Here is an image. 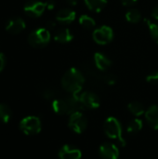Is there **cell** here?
<instances>
[{
  "label": "cell",
  "instance_id": "1",
  "mask_svg": "<svg viewBox=\"0 0 158 159\" xmlns=\"http://www.w3.org/2000/svg\"><path fill=\"white\" fill-rule=\"evenodd\" d=\"M85 78L76 68H70L61 78V86L70 94H78L84 85Z\"/></svg>",
  "mask_w": 158,
  "mask_h": 159
},
{
  "label": "cell",
  "instance_id": "2",
  "mask_svg": "<svg viewBox=\"0 0 158 159\" xmlns=\"http://www.w3.org/2000/svg\"><path fill=\"white\" fill-rule=\"evenodd\" d=\"M104 132L109 138L117 140L123 146L125 145V141L122 135V127L120 122L115 117H108L105 120Z\"/></svg>",
  "mask_w": 158,
  "mask_h": 159
},
{
  "label": "cell",
  "instance_id": "3",
  "mask_svg": "<svg viewBox=\"0 0 158 159\" xmlns=\"http://www.w3.org/2000/svg\"><path fill=\"white\" fill-rule=\"evenodd\" d=\"M50 41V33L48 29L37 28L32 31L28 36V42L33 48H40L48 44Z\"/></svg>",
  "mask_w": 158,
  "mask_h": 159
},
{
  "label": "cell",
  "instance_id": "4",
  "mask_svg": "<svg viewBox=\"0 0 158 159\" xmlns=\"http://www.w3.org/2000/svg\"><path fill=\"white\" fill-rule=\"evenodd\" d=\"M42 124L41 120L37 116H26L20 122V129L28 136L36 135L41 131Z\"/></svg>",
  "mask_w": 158,
  "mask_h": 159
},
{
  "label": "cell",
  "instance_id": "5",
  "mask_svg": "<svg viewBox=\"0 0 158 159\" xmlns=\"http://www.w3.org/2000/svg\"><path fill=\"white\" fill-rule=\"evenodd\" d=\"M68 126L74 133L81 134L86 130L88 127V119L81 112H75L70 115Z\"/></svg>",
  "mask_w": 158,
  "mask_h": 159
},
{
  "label": "cell",
  "instance_id": "6",
  "mask_svg": "<svg viewBox=\"0 0 158 159\" xmlns=\"http://www.w3.org/2000/svg\"><path fill=\"white\" fill-rule=\"evenodd\" d=\"M114 38V33L111 27L103 25L99 27L93 32V39L100 45H106Z\"/></svg>",
  "mask_w": 158,
  "mask_h": 159
},
{
  "label": "cell",
  "instance_id": "7",
  "mask_svg": "<svg viewBox=\"0 0 158 159\" xmlns=\"http://www.w3.org/2000/svg\"><path fill=\"white\" fill-rule=\"evenodd\" d=\"M46 8H47V6L45 2L33 0L25 4L23 10L27 16L31 18H38L44 13Z\"/></svg>",
  "mask_w": 158,
  "mask_h": 159
},
{
  "label": "cell",
  "instance_id": "8",
  "mask_svg": "<svg viewBox=\"0 0 158 159\" xmlns=\"http://www.w3.org/2000/svg\"><path fill=\"white\" fill-rule=\"evenodd\" d=\"M79 97L85 109H96L100 106V98L97 94L93 92L85 91L79 94Z\"/></svg>",
  "mask_w": 158,
  "mask_h": 159
},
{
  "label": "cell",
  "instance_id": "9",
  "mask_svg": "<svg viewBox=\"0 0 158 159\" xmlns=\"http://www.w3.org/2000/svg\"><path fill=\"white\" fill-rule=\"evenodd\" d=\"M100 157L102 159H117L119 157L118 148L110 143H105L99 149Z\"/></svg>",
  "mask_w": 158,
  "mask_h": 159
},
{
  "label": "cell",
  "instance_id": "10",
  "mask_svg": "<svg viewBox=\"0 0 158 159\" xmlns=\"http://www.w3.org/2000/svg\"><path fill=\"white\" fill-rule=\"evenodd\" d=\"M60 159H80L82 157L81 151L75 147L65 144L59 151Z\"/></svg>",
  "mask_w": 158,
  "mask_h": 159
},
{
  "label": "cell",
  "instance_id": "11",
  "mask_svg": "<svg viewBox=\"0 0 158 159\" xmlns=\"http://www.w3.org/2000/svg\"><path fill=\"white\" fill-rule=\"evenodd\" d=\"M25 21L21 18H12L7 20L6 30L11 34H18L25 29Z\"/></svg>",
  "mask_w": 158,
  "mask_h": 159
},
{
  "label": "cell",
  "instance_id": "12",
  "mask_svg": "<svg viewBox=\"0 0 158 159\" xmlns=\"http://www.w3.org/2000/svg\"><path fill=\"white\" fill-rule=\"evenodd\" d=\"M75 12L71 8H61L57 12L56 20L60 23L67 24L71 23L75 19Z\"/></svg>",
  "mask_w": 158,
  "mask_h": 159
},
{
  "label": "cell",
  "instance_id": "13",
  "mask_svg": "<svg viewBox=\"0 0 158 159\" xmlns=\"http://www.w3.org/2000/svg\"><path fill=\"white\" fill-rule=\"evenodd\" d=\"M52 109L58 115H71L67 98L54 100L52 102Z\"/></svg>",
  "mask_w": 158,
  "mask_h": 159
},
{
  "label": "cell",
  "instance_id": "14",
  "mask_svg": "<svg viewBox=\"0 0 158 159\" xmlns=\"http://www.w3.org/2000/svg\"><path fill=\"white\" fill-rule=\"evenodd\" d=\"M145 119L153 129H158V105H152L146 110Z\"/></svg>",
  "mask_w": 158,
  "mask_h": 159
},
{
  "label": "cell",
  "instance_id": "15",
  "mask_svg": "<svg viewBox=\"0 0 158 159\" xmlns=\"http://www.w3.org/2000/svg\"><path fill=\"white\" fill-rule=\"evenodd\" d=\"M94 62L96 67L101 71H106L112 65L111 60L107 56L100 52L94 54Z\"/></svg>",
  "mask_w": 158,
  "mask_h": 159
},
{
  "label": "cell",
  "instance_id": "16",
  "mask_svg": "<svg viewBox=\"0 0 158 159\" xmlns=\"http://www.w3.org/2000/svg\"><path fill=\"white\" fill-rule=\"evenodd\" d=\"M55 41L59 43H69L73 39V34L71 31L67 28L59 29L54 34Z\"/></svg>",
  "mask_w": 158,
  "mask_h": 159
},
{
  "label": "cell",
  "instance_id": "17",
  "mask_svg": "<svg viewBox=\"0 0 158 159\" xmlns=\"http://www.w3.org/2000/svg\"><path fill=\"white\" fill-rule=\"evenodd\" d=\"M12 118V110L6 103H0V121L2 123H8Z\"/></svg>",
  "mask_w": 158,
  "mask_h": 159
},
{
  "label": "cell",
  "instance_id": "18",
  "mask_svg": "<svg viewBox=\"0 0 158 159\" xmlns=\"http://www.w3.org/2000/svg\"><path fill=\"white\" fill-rule=\"evenodd\" d=\"M106 3V0H85L87 7L94 12H101L105 7Z\"/></svg>",
  "mask_w": 158,
  "mask_h": 159
},
{
  "label": "cell",
  "instance_id": "19",
  "mask_svg": "<svg viewBox=\"0 0 158 159\" xmlns=\"http://www.w3.org/2000/svg\"><path fill=\"white\" fill-rule=\"evenodd\" d=\"M128 109L129 110V112L132 115H134L136 116H140L144 114V107L139 102H131L130 103H129Z\"/></svg>",
  "mask_w": 158,
  "mask_h": 159
},
{
  "label": "cell",
  "instance_id": "20",
  "mask_svg": "<svg viewBox=\"0 0 158 159\" xmlns=\"http://www.w3.org/2000/svg\"><path fill=\"white\" fill-rule=\"evenodd\" d=\"M126 19L128 21L131 22V23H137L141 20L142 19V14L141 12L136 9V8H131L129 9L127 14H126Z\"/></svg>",
  "mask_w": 158,
  "mask_h": 159
},
{
  "label": "cell",
  "instance_id": "21",
  "mask_svg": "<svg viewBox=\"0 0 158 159\" xmlns=\"http://www.w3.org/2000/svg\"><path fill=\"white\" fill-rule=\"evenodd\" d=\"M79 23L81 26H83L84 28L88 29V30H91L95 27L96 22L94 20L93 18L88 16V15H82L79 18Z\"/></svg>",
  "mask_w": 158,
  "mask_h": 159
},
{
  "label": "cell",
  "instance_id": "22",
  "mask_svg": "<svg viewBox=\"0 0 158 159\" xmlns=\"http://www.w3.org/2000/svg\"><path fill=\"white\" fill-rule=\"evenodd\" d=\"M142 129V121L140 119H133L129 122L127 127V131L129 133H137Z\"/></svg>",
  "mask_w": 158,
  "mask_h": 159
},
{
  "label": "cell",
  "instance_id": "23",
  "mask_svg": "<svg viewBox=\"0 0 158 159\" xmlns=\"http://www.w3.org/2000/svg\"><path fill=\"white\" fill-rule=\"evenodd\" d=\"M147 26H148V29L150 31V34H151V36L153 37V39L158 43V23H155V22H152L151 20L145 19L144 20Z\"/></svg>",
  "mask_w": 158,
  "mask_h": 159
},
{
  "label": "cell",
  "instance_id": "24",
  "mask_svg": "<svg viewBox=\"0 0 158 159\" xmlns=\"http://www.w3.org/2000/svg\"><path fill=\"white\" fill-rule=\"evenodd\" d=\"M146 80L148 83L151 84H156L158 83V72H154L150 75H148V76L146 77Z\"/></svg>",
  "mask_w": 158,
  "mask_h": 159
},
{
  "label": "cell",
  "instance_id": "25",
  "mask_svg": "<svg viewBox=\"0 0 158 159\" xmlns=\"http://www.w3.org/2000/svg\"><path fill=\"white\" fill-rule=\"evenodd\" d=\"M42 95H43L44 99L50 100V99H52L54 97V91L51 90V89H46V90H44V92H43Z\"/></svg>",
  "mask_w": 158,
  "mask_h": 159
},
{
  "label": "cell",
  "instance_id": "26",
  "mask_svg": "<svg viewBox=\"0 0 158 159\" xmlns=\"http://www.w3.org/2000/svg\"><path fill=\"white\" fill-rule=\"evenodd\" d=\"M5 65H6V57L3 53L0 52V72L3 71Z\"/></svg>",
  "mask_w": 158,
  "mask_h": 159
},
{
  "label": "cell",
  "instance_id": "27",
  "mask_svg": "<svg viewBox=\"0 0 158 159\" xmlns=\"http://www.w3.org/2000/svg\"><path fill=\"white\" fill-rule=\"evenodd\" d=\"M46 6L47 9H53L55 7V2L53 0H48L46 2Z\"/></svg>",
  "mask_w": 158,
  "mask_h": 159
},
{
  "label": "cell",
  "instance_id": "28",
  "mask_svg": "<svg viewBox=\"0 0 158 159\" xmlns=\"http://www.w3.org/2000/svg\"><path fill=\"white\" fill-rule=\"evenodd\" d=\"M152 17H153L155 20H158V5L157 6H156L155 8L153 9V11H152Z\"/></svg>",
  "mask_w": 158,
  "mask_h": 159
},
{
  "label": "cell",
  "instance_id": "29",
  "mask_svg": "<svg viewBox=\"0 0 158 159\" xmlns=\"http://www.w3.org/2000/svg\"><path fill=\"white\" fill-rule=\"evenodd\" d=\"M137 0H122V3L126 6H131L132 4H134Z\"/></svg>",
  "mask_w": 158,
  "mask_h": 159
},
{
  "label": "cell",
  "instance_id": "30",
  "mask_svg": "<svg viewBox=\"0 0 158 159\" xmlns=\"http://www.w3.org/2000/svg\"><path fill=\"white\" fill-rule=\"evenodd\" d=\"M78 0H66V2L70 5V6H75L77 4Z\"/></svg>",
  "mask_w": 158,
  "mask_h": 159
},
{
  "label": "cell",
  "instance_id": "31",
  "mask_svg": "<svg viewBox=\"0 0 158 159\" xmlns=\"http://www.w3.org/2000/svg\"><path fill=\"white\" fill-rule=\"evenodd\" d=\"M47 27H48V29H52L53 27H55V23H54L53 21H48Z\"/></svg>",
  "mask_w": 158,
  "mask_h": 159
}]
</instances>
